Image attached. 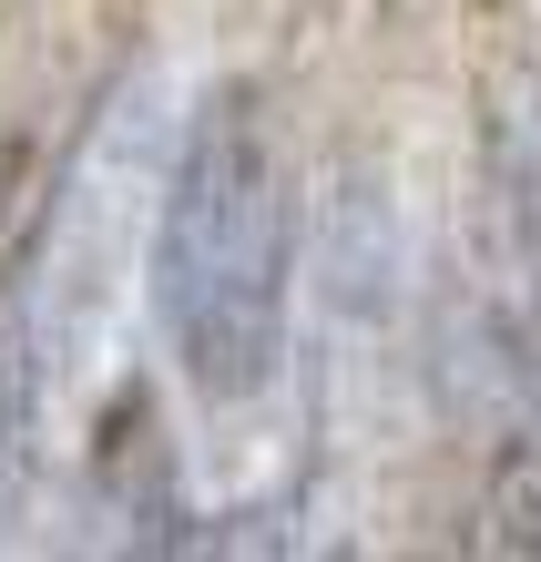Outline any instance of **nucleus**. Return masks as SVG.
<instances>
[{
    "instance_id": "nucleus-1",
    "label": "nucleus",
    "mask_w": 541,
    "mask_h": 562,
    "mask_svg": "<svg viewBox=\"0 0 541 562\" xmlns=\"http://www.w3.org/2000/svg\"><path fill=\"white\" fill-rule=\"evenodd\" d=\"M286 256H296V194L277 113L256 82H225L184 123L154 215V317L215 409L266 400L286 369Z\"/></svg>"
},
{
    "instance_id": "nucleus-2",
    "label": "nucleus",
    "mask_w": 541,
    "mask_h": 562,
    "mask_svg": "<svg viewBox=\"0 0 541 562\" xmlns=\"http://www.w3.org/2000/svg\"><path fill=\"white\" fill-rule=\"evenodd\" d=\"M52 348L61 327L42 307V277H11L0 296V542L21 521V491H31V460H42V400H52Z\"/></svg>"
}]
</instances>
